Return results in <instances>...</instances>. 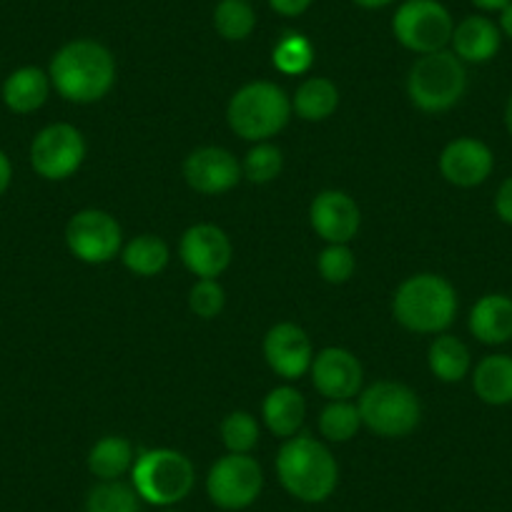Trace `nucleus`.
I'll return each instance as SVG.
<instances>
[{"label":"nucleus","instance_id":"1","mask_svg":"<svg viewBox=\"0 0 512 512\" xmlns=\"http://www.w3.org/2000/svg\"><path fill=\"white\" fill-rule=\"evenodd\" d=\"M51 86L71 103H96L116 83V58L103 43L78 38L53 56Z\"/></svg>","mask_w":512,"mask_h":512},{"label":"nucleus","instance_id":"2","mask_svg":"<svg viewBox=\"0 0 512 512\" xmlns=\"http://www.w3.org/2000/svg\"><path fill=\"white\" fill-rule=\"evenodd\" d=\"M277 477L299 502L319 505L339 485V465L327 445L309 435L289 437L277 455Z\"/></svg>","mask_w":512,"mask_h":512},{"label":"nucleus","instance_id":"3","mask_svg":"<svg viewBox=\"0 0 512 512\" xmlns=\"http://www.w3.org/2000/svg\"><path fill=\"white\" fill-rule=\"evenodd\" d=\"M457 292L440 274H415L397 287L392 299L395 319L417 334H440L455 322Z\"/></svg>","mask_w":512,"mask_h":512},{"label":"nucleus","instance_id":"4","mask_svg":"<svg viewBox=\"0 0 512 512\" xmlns=\"http://www.w3.org/2000/svg\"><path fill=\"white\" fill-rule=\"evenodd\" d=\"M292 116V101L287 93L269 81L246 83L231 96L226 118L236 136L246 141H269L287 126Z\"/></svg>","mask_w":512,"mask_h":512},{"label":"nucleus","instance_id":"5","mask_svg":"<svg viewBox=\"0 0 512 512\" xmlns=\"http://www.w3.org/2000/svg\"><path fill=\"white\" fill-rule=\"evenodd\" d=\"M194 482L196 470L189 457L169 447L141 452L131 467V485L139 492L141 502L156 507L179 505L191 495Z\"/></svg>","mask_w":512,"mask_h":512},{"label":"nucleus","instance_id":"6","mask_svg":"<svg viewBox=\"0 0 512 512\" xmlns=\"http://www.w3.org/2000/svg\"><path fill=\"white\" fill-rule=\"evenodd\" d=\"M467 91V68L452 51L420 56L407 76V96L420 111L442 113L462 101Z\"/></svg>","mask_w":512,"mask_h":512},{"label":"nucleus","instance_id":"7","mask_svg":"<svg viewBox=\"0 0 512 512\" xmlns=\"http://www.w3.org/2000/svg\"><path fill=\"white\" fill-rule=\"evenodd\" d=\"M359 415L379 437H407L420 425L422 405L415 392L402 382H377L359 397Z\"/></svg>","mask_w":512,"mask_h":512},{"label":"nucleus","instance_id":"8","mask_svg":"<svg viewBox=\"0 0 512 512\" xmlns=\"http://www.w3.org/2000/svg\"><path fill=\"white\" fill-rule=\"evenodd\" d=\"M452 31L455 23L450 11L437 0H407L392 18V33L397 41L420 56L445 51L452 41Z\"/></svg>","mask_w":512,"mask_h":512},{"label":"nucleus","instance_id":"9","mask_svg":"<svg viewBox=\"0 0 512 512\" xmlns=\"http://www.w3.org/2000/svg\"><path fill=\"white\" fill-rule=\"evenodd\" d=\"M264 472L251 455L229 452L216 460L206 475V495L226 512L246 510L262 495Z\"/></svg>","mask_w":512,"mask_h":512},{"label":"nucleus","instance_id":"10","mask_svg":"<svg viewBox=\"0 0 512 512\" xmlns=\"http://www.w3.org/2000/svg\"><path fill=\"white\" fill-rule=\"evenodd\" d=\"M86 159V141L71 123H51L31 144V166L41 179L63 181L76 174Z\"/></svg>","mask_w":512,"mask_h":512},{"label":"nucleus","instance_id":"11","mask_svg":"<svg viewBox=\"0 0 512 512\" xmlns=\"http://www.w3.org/2000/svg\"><path fill=\"white\" fill-rule=\"evenodd\" d=\"M66 244L86 264H106L121 251V226L108 211L83 209L68 221Z\"/></svg>","mask_w":512,"mask_h":512},{"label":"nucleus","instance_id":"12","mask_svg":"<svg viewBox=\"0 0 512 512\" xmlns=\"http://www.w3.org/2000/svg\"><path fill=\"white\" fill-rule=\"evenodd\" d=\"M184 267L199 279H216L231 264V241L224 229L216 224H196L184 231L179 244Z\"/></svg>","mask_w":512,"mask_h":512},{"label":"nucleus","instance_id":"13","mask_svg":"<svg viewBox=\"0 0 512 512\" xmlns=\"http://www.w3.org/2000/svg\"><path fill=\"white\" fill-rule=\"evenodd\" d=\"M312 382L322 397L329 402L352 400L362 390L364 369L359 359L349 349L327 347L314 357L312 362Z\"/></svg>","mask_w":512,"mask_h":512},{"label":"nucleus","instance_id":"14","mask_svg":"<svg viewBox=\"0 0 512 512\" xmlns=\"http://www.w3.org/2000/svg\"><path fill=\"white\" fill-rule=\"evenodd\" d=\"M184 179L199 194H226L241 181V164L231 151L219 146H201L186 156Z\"/></svg>","mask_w":512,"mask_h":512},{"label":"nucleus","instance_id":"15","mask_svg":"<svg viewBox=\"0 0 512 512\" xmlns=\"http://www.w3.org/2000/svg\"><path fill=\"white\" fill-rule=\"evenodd\" d=\"M492 169H495V156L490 146L470 136L450 141L440 154V174L457 189H475L485 184Z\"/></svg>","mask_w":512,"mask_h":512},{"label":"nucleus","instance_id":"16","mask_svg":"<svg viewBox=\"0 0 512 512\" xmlns=\"http://www.w3.org/2000/svg\"><path fill=\"white\" fill-rule=\"evenodd\" d=\"M309 221L312 229L329 244H349L357 236L362 214L352 196L329 189L314 196L309 206Z\"/></svg>","mask_w":512,"mask_h":512},{"label":"nucleus","instance_id":"17","mask_svg":"<svg viewBox=\"0 0 512 512\" xmlns=\"http://www.w3.org/2000/svg\"><path fill=\"white\" fill-rule=\"evenodd\" d=\"M264 357L279 377L299 379L312 369L314 349L302 327L282 322L264 337Z\"/></svg>","mask_w":512,"mask_h":512},{"label":"nucleus","instance_id":"18","mask_svg":"<svg viewBox=\"0 0 512 512\" xmlns=\"http://www.w3.org/2000/svg\"><path fill=\"white\" fill-rule=\"evenodd\" d=\"M450 43L462 63H487L500 53L502 33L487 16H467L455 26Z\"/></svg>","mask_w":512,"mask_h":512},{"label":"nucleus","instance_id":"19","mask_svg":"<svg viewBox=\"0 0 512 512\" xmlns=\"http://www.w3.org/2000/svg\"><path fill=\"white\" fill-rule=\"evenodd\" d=\"M470 332L487 347L512 342V297L485 294L477 299L470 312Z\"/></svg>","mask_w":512,"mask_h":512},{"label":"nucleus","instance_id":"20","mask_svg":"<svg viewBox=\"0 0 512 512\" xmlns=\"http://www.w3.org/2000/svg\"><path fill=\"white\" fill-rule=\"evenodd\" d=\"M472 390L477 400L490 407L512 405V357L487 354L472 369Z\"/></svg>","mask_w":512,"mask_h":512},{"label":"nucleus","instance_id":"21","mask_svg":"<svg viewBox=\"0 0 512 512\" xmlns=\"http://www.w3.org/2000/svg\"><path fill=\"white\" fill-rule=\"evenodd\" d=\"M51 76L38 66L16 68L3 83V101L13 113H33L48 101Z\"/></svg>","mask_w":512,"mask_h":512},{"label":"nucleus","instance_id":"22","mask_svg":"<svg viewBox=\"0 0 512 512\" xmlns=\"http://www.w3.org/2000/svg\"><path fill=\"white\" fill-rule=\"evenodd\" d=\"M262 417L274 435L289 440L302 427L304 417H307V405H304V397L294 387L284 384V387L269 392L262 405Z\"/></svg>","mask_w":512,"mask_h":512},{"label":"nucleus","instance_id":"23","mask_svg":"<svg viewBox=\"0 0 512 512\" xmlns=\"http://www.w3.org/2000/svg\"><path fill=\"white\" fill-rule=\"evenodd\" d=\"M134 462V445L126 437L108 435L98 440L88 452V470L101 482L121 480L126 472H131Z\"/></svg>","mask_w":512,"mask_h":512},{"label":"nucleus","instance_id":"24","mask_svg":"<svg viewBox=\"0 0 512 512\" xmlns=\"http://www.w3.org/2000/svg\"><path fill=\"white\" fill-rule=\"evenodd\" d=\"M427 364H430V372L435 374L440 382L455 384L462 382V379L470 374L472 354L462 339L452 337V334H442V337H437L435 342L430 344Z\"/></svg>","mask_w":512,"mask_h":512},{"label":"nucleus","instance_id":"25","mask_svg":"<svg viewBox=\"0 0 512 512\" xmlns=\"http://www.w3.org/2000/svg\"><path fill=\"white\" fill-rule=\"evenodd\" d=\"M169 246L161 236L141 234L128 241L121 251L123 267L136 277H156L169 264Z\"/></svg>","mask_w":512,"mask_h":512},{"label":"nucleus","instance_id":"26","mask_svg":"<svg viewBox=\"0 0 512 512\" xmlns=\"http://www.w3.org/2000/svg\"><path fill=\"white\" fill-rule=\"evenodd\" d=\"M339 106V91L329 78H309L297 88L292 101V111L302 121H324Z\"/></svg>","mask_w":512,"mask_h":512},{"label":"nucleus","instance_id":"27","mask_svg":"<svg viewBox=\"0 0 512 512\" xmlns=\"http://www.w3.org/2000/svg\"><path fill=\"white\" fill-rule=\"evenodd\" d=\"M86 512H141V497L121 480L98 482L88 490Z\"/></svg>","mask_w":512,"mask_h":512},{"label":"nucleus","instance_id":"28","mask_svg":"<svg viewBox=\"0 0 512 512\" xmlns=\"http://www.w3.org/2000/svg\"><path fill=\"white\" fill-rule=\"evenodd\" d=\"M256 26V13L249 0H221L214 11V28L226 41H244Z\"/></svg>","mask_w":512,"mask_h":512},{"label":"nucleus","instance_id":"29","mask_svg":"<svg viewBox=\"0 0 512 512\" xmlns=\"http://www.w3.org/2000/svg\"><path fill=\"white\" fill-rule=\"evenodd\" d=\"M359 427H362V415H359V407L349 400L329 402L319 417V432L329 442H349L357 435Z\"/></svg>","mask_w":512,"mask_h":512},{"label":"nucleus","instance_id":"30","mask_svg":"<svg viewBox=\"0 0 512 512\" xmlns=\"http://www.w3.org/2000/svg\"><path fill=\"white\" fill-rule=\"evenodd\" d=\"M272 61L277 66V71L287 73V76H302L312 68L314 63V48L299 33H287L282 41L274 46Z\"/></svg>","mask_w":512,"mask_h":512},{"label":"nucleus","instance_id":"31","mask_svg":"<svg viewBox=\"0 0 512 512\" xmlns=\"http://www.w3.org/2000/svg\"><path fill=\"white\" fill-rule=\"evenodd\" d=\"M221 442L229 452L236 455H249L259 445V425L249 412H231L221 422Z\"/></svg>","mask_w":512,"mask_h":512},{"label":"nucleus","instance_id":"32","mask_svg":"<svg viewBox=\"0 0 512 512\" xmlns=\"http://www.w3.org/2000/svg\"><path fill=\"white\" fill-rule=\"evenodd\" d=\"M282 166L284 156L282 151H279V146L262 141V144H256L254 149L246 154L244 164H241V174L249 181H254V184H269V181H274L282 174Z\"/></svg>","mask_w":512,"mask_h":512},{"label":"nucleus","instance_id":"33","mask_svg":"<svg viewBox=\"0 0 512 512\" xmlns=\"http://www.w3.org/2000/svg\"><path fill=\"white\" fill-rule=\"evenodd\" d=\"M226 304L224 287L216 279H199L189 292V309L201 319L219 317Z\"/></svg>","mask_w":512,"mask_h":512},{"label":"nucleus","instance_id":"34","mask_svg":"<svg viewBox=\"0 0 512 512\" xmlns=\"http://www.w3.org/2000/svg\"><path fill=\"white\" fill-rule=\"evenodd\" d=\"M319 274L329 284H344L354 274V254L347 244H329L319 254Z\"/></svg>","mask_w":512,"mask_h":512},{"label":"nucleus","instance_id":"35","mask_svg":"<svg viewBox=\"0 0 512 512\" xmlns=\"http://www.w3.org/2000/svg\"><path fill=\"white\" fill-rule=\"evenodd\" d=\"M495 214L502 224L512 226V176H507L495 194Z\"/></svg>","mask_w":512,"mask_h":512},{"label":"nucleus","instance_id":"36","mask_svg":"<svg viewBox=\"0 0 512 512\" xmlns=\"http://www.w3.org/2000/svg\"><path fill=\"white\" fill-rule=\"evenodd\" d=\"M269 6H272V11H277L279 16L297 18V16H302V13L309 11L312 0H269Z\"/></svg>","mask_w":512,"mask_h":512},{"label":"nucleus","instance_id":"37","mask_svg":"<svg viewBox=\"0 0 512 512\" xmlns=\"http://www.w3.org/2000/svg\"><path fill=\"white\" fill-rule=\"evenodd\" d=\"M11 181H13V164L6 156V151H0V196L11 189Z\"/></svg>","mask_w":512,"mask_h":512},{"label":"nucleus","instance_id":"38","mask_svg":"<svg viewBox=\"0 0 512 512\" xmlns=\"http://www.w3.org/2000/svg\"><path fill=\"white\" fill-rule=\"evenodd\" d=\"M497 28H500L502 38H510L512 41V3H507L500 11V21H497Z\"/></svg>","mask_w":512,"mask_h":512},{"label":"nucleus","instance_id":"39","mask_svg":"<svg viewBox=\"0 0 512 512\" xmlns=\"http://www.w3.org/2000/svg\"><path fill=\"white\" fill-rule=\"evenodd\" d=\"M470 3L485 13H500L507 3H512V0H470Z\"/></svg>","mask_w":512,"mask_h":512},{"label":"nucleus","instance_id":"40","mask_svg":"<svg viewBox=\"0 0 512 512\" xmlns=\"http://www.w3.org/2000/svg\"><path fill=\"white\" fill-rule=\"evenodd\" d=\"M352 3H357L359 8H367V11H377V8L390 6L392 0H352Z\"/></svg>","mask_w":512,"mask_h":512},{"label":"nucleus","instance_id":"41","mask_svg":"<svg viewBox=\"0 0 512 512\" xmlns=\"http://www.w3.org/2000/svg\"><path fill=\"white\" fill-rule=\"evenodd\" d=\"M505 128H507V134L512 136V93L507 96V103H505Z\"/></svg>","mask_w":512,"mask_h":512},{"label":"nucleus","instance_id":"42","mask_svg":"<svg viewBox=\"0 0 512 512\" xmlns=\"http://www.w3.org/2000/svg\"><path fill=\"white\" fill-rule=\"evenodd\" d=\"M164 512H179V510H164Z\"/></svg>","mask_w":512,"mask_h":512}]
</instances>
